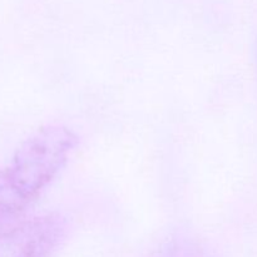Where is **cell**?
Instances as JSON below:
<instances>
[{"label":"cell","instance_id":"2","mask_svg":"<svg viewBox=\"0 0 257 257\" xmlns=\"http://www.w3.org/2000/svg\"><path fill=\"white\" fill-rule=\"evenodd\" d=\"M68 233L69 221L60 213L32 218L0 233V257H53Z\"/></svg>","mask_w":257,"mask_h":257},{"label":"cell","instance_id":"3","mask_svg":"<svg viewBox=\"0 0 257 257\" xmlns=\"http://www.w3.org/2000/svg\"><path fill=\"white\" fill-rule=\"evenodd\" d=\"M153 257H217L206 245L192 236L177 233L161 242Z\"/></svg>","mask_w":257,"mask_h":257},{"label":"cell","instance_id":"1","mask_svg":"<svg viewBox=\"0 0 257 257\" xmlns=\"http://www.w3.org/2000/svg\"><path fill=\"white\" fill-rule=\"evenodd\" d=\"M79 145L63 125H48L19 146L0 170V226L27 210L49 187Z\"/></svg>","mask_w":257,"mask_h":257}]
</instances>
